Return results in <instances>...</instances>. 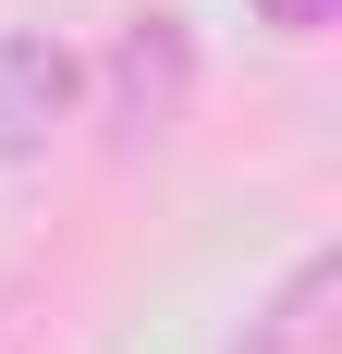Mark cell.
<instances>
[{
	"label": "cell",
	"mask_w": 342,
	"mask_h": 354,
	"mask_svg": "<svg viewBox=\"0 0 342 354\" xmlns=\"http://www.w3.org/2000/svg\"><path fill=\"white\" fill-rule=\"evenodd\" d=\"M269 12H281V25H318V0H269Z\"/></svg>",
	"instance_id": "cell-4"
},
{
	"label": "cell",
	"mask_w": 342,
	"mask_h": 354,
	"mask_svg": "<svg viewBox=\"0 0 342 354\" xmlns=\"http://www.w3.org/2000/svg\"><path fill=\"white\" fill-rule=\"evenodd\" d=\"M73 98V62L49 49V37H0V159H25L49 122H62Z\"/></svg>",
	"instance_id": "cell-2"
},
{
	"label": "cell",
	"mask_w": 342,
	"mask_h": 354,
	"mask_svg": "<svg viewBox=\"0 0 342 354\" xmlns=\"http://www.w3.org/2000/svg\"><path fill=\"white\" fill-rule=\"evenodd\" d=\"M183 73H196L183 25H171V12H147V25L110 49V110H123V135H171V110H183Z\"/></svg>",
	"instance_id": "cell-1"
},
{
	"label": "cell",
	"mask_w": 342,
	"mask_h": 354,
	"mask_svg": "<svg viewBox=\"0 0 342 354\" xmlns=\"http://www.w3.org/2000/svg\"><path fill=\"white\" fill-rule=\"evenodd\" d=\"M330 293H342V269H330V257H306V269H294V281H281L269 306L244 318V342H233V354H318V330H330Z\"/></svg>",
	"instance_id": "cell-3"
}]
</instances>
